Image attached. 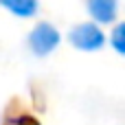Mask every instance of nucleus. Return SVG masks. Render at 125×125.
I'll use <instances>...</instances> for the list:
<instances>
[{"label": "nucleus", "instance_id": "nucleus-1", "mask_svg": "<svg viewBox=\"0 0 125 125\" xmlns=\"http://www.w3.org/2000/svg\"><path fill=\"white\" fill-rule=\"evenodd\" d=\"M26 42H29V48H31L33 55L46 57V55H51V53L59 46L62 35H59L57 26H53L51 22H37V24L31 29Z\"/></svg>", "mask_w": 125, "mask_h": 125}, {"label": "nucleus", "instance_id": "nucleus-2", "mask_svg": "<svg viewBox=\"0 0 125 125\" xmlns=\"http://www.w3.org/2000/svg\"><path fill=\"white\" fill-rule=\"evenodd\" d=\"M68 40H70V44H73L75 48L86 51V53H94V51L103 48V44H105V33H103L101 26L94 24V22H81V24H77V26L70 29Z\"/></svg>", "mask_w": 125, "mask_h": 125}, {"label": "nucleus", "instance_id": "nucleus-3", "mask_svg": "<svg viewBox=\"0 0 125 125\" xmlns=\"http://www.w3.org/2000/svg\"><path fill=\"white\" fill-rule=\"evenodd\" d=\"M94 24H112L119 15V0H86Z\"/></svg>", "mask_w": 125, "mask_h": 125}, {"label": "nucleus", "instance_id": "nucleus-4", "mask_svg": "<svg viewBox=\"0 0 125 125\" xmlns=\"http://www.w3.org/2000/svg\"><path fill=\"white\" fill-rule=\"evenodd\" d=\"M4 9H9L18 18H33L37 13L40 2L37 0H0Z\"/></svg>", "mask_w": 125, "mask_h": 125}, {"label": "nucleus", "instance_id": "nucleus-5", "mask_svg": "<svg viewBox=\"0 0 125 125\" xmlns=\"http://www.w3.org/2000/svg\"><path fill=\"white\" fill-rule=\"evenodd\" d=\"M110 44H112V48H114L119 55L125 57V20L114 24V29H112V33H110Z\"/></svg>", "mask_w": 125, "mask_h": 125}]
</instances>
